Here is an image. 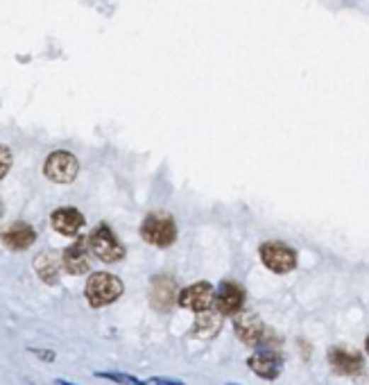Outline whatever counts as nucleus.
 Wrapping results in <instances>:
<instances>
[{
    "instance_id": "obj_1",
    "label": "nucleus",
    "mask_w": 369,
    "mask_h": 385,
    "mask_svg": "<svg viewBox=\"0 0 369 385\" xmlns=\"http://www.w3.org/2000/svg\"><path fill=\"white\" fill-rule=\"evenodd\" d=\"M84 295L93 308L109 306L123 295V281L109 272H96V274H91L89 284L84 288Z\"/></svg>"
},
{
    "instance_id": "obj_2",
    "label": "nucleus",
    "mask_w": 369,
    "mask_h": 385,
    "mask_svg": "<svg viewBox=\"0 0 369 385\" xmlns=\"http://www.w3.org/2000/svg\"><path fill=\"white\" fill-rule=\"evenodd\" d=\"M141 236L154 247H170L177 238V225L170 216L149 213L141 225Z\"/></svg>"
},
{
    "instance_id": "obj_3",
    "label": "nucleus",
    "mask_w": 369,
    "mask_h": 385,
    "mask_svg": "<svg viewBox=\"0 0 369 385\" xmlns=\"http://www.w3.org/2000/svg\"><path fill=\"white\" fill-rule=\"evenodd\" d=\"M89 245H91V252L105 263H116L125 256L123 242L116 238V233H113L107 225H98L93 231H91Z\"/></svg>"
},
{
    "instance_id": "obj_4",
    "label": "nucleus",
    "mask_w": 369,
    "mask_h": 385,
    "mask_svg": "<svg viewBox=\"0 0 369 385\" xmlns=\"http://www.w3.org/2000/svg\"><path fill=\"white\" fill-rule=\"evenodd\" d=\"M236 337L247 347H265L270 340V329L254 313H238L234 320Z\"/></svg>"
},
{
    "instance_id": "obj_5",
    "label": "nucleus",
    "mask_w": 369,
    "mask_h": 385,
    "mask_svg": "<svg viewBox=\"0 0 369 385\" xmlns=\"http://www.w3.org/2000/svg\"><path fill=\"white\" fill-rule=\"evenodd\" d=\"M261 261L265 267L276 274L293 272L297 267V252L283 242H265L261 245Z\"/></svg>"
},
{
    "instance_id": "obj_6",
    "label": "nucleus",
    "mask_w": 369,
    "mask_h": 385,
    "mask_svg": "<svg viewBox=\"0 0 369 385\" xmlns=\"http://www.w3.org/2000/svg\"><path fill=\"white\" fill-rule=\"evenodd\" d=\"M245 290L240 288L236 281H222L220 288L215 290V311L222 315V318H236L238 313H243L245 306Z\"/></svg>"
},
{
    "instance_id": "obj_7",
    "label": "nucleus",
    "mask_w": 369,
    "mask_h": 385,
    "mask_svg": "<svg viewBox=\"0 0 369 385\" xmlns=\"http://www.w3.org/2000/svg\"><path fill=\"white\" fill-rule=\"evenodd\" d=\"M77 170L79 163L71 152H52L43 166L45 177L55 184H71L77 177Z\"/></svg>"
},
{
    "instance_id": "obj_8",
    "label": "nucleus",
    "mask_w": 369,
    "mask_h": 385,
    "mask_svg": "<svg viewBox=\"0 0 369 385\" xmlns=\"http://www.w3.org/2000/svg\"><path fill=\"white\" fill-rule=\"evenodd\" d=\"M329 365L333 372L342 376H358L365 372V356L356 349L347 347H331L329 349Z\"/></svg>"
},
{
    "instance_id": "obj_9",
    "label": "nucleus",
    "mask_w": 369,
    "mask_h": 385,
    "mask_svg": "<svg viewBox=\"0 0 369 385\" xmlns=\"http://www.w3.org/2000/svg\"><path fill=\"white\" fill-rule=\"evenodd\" d=\"M215 299V290L209 281H198L188 288H183L179 293V299L177 304L181 308H188V311H195V313H202V311H209L211 304Z\"/></svg>"
},
{
    "instance_id": "obj_10",
    "label": "nucleus",
    "mask_w": 369,
    "mask_h": 385,
    "mask_svg": "<svg viewBox=\"0 0 369 385\" xmlns=\"http://www.w3.org/2000/svg\"><path fill=\"white\" fill-rule=\"evenodd\" d=\"M247 367L256 376H261L265 381H274V379H279V374L283 372V356L272 352V349H261V352L249 356Z\"/></svg>"
},
{
    "instance_id": "obj_11",
    "label": "nucleus",
    "mask_w": 369,
    "mask_h": 385,
    "mask_svg": "<svg viewBox=\"0 0 369 385\" xmlns=\"http://www.w3.org/2000/svg\"><path fill=\"white\" fill-rule=\"evenodd\" d=\"M177 299H179V295H177L175 279H170L166 274L154 277L152 290H149V304H152L159 313H168L172 306H175Z\"/></svg>"
},
{
    "instance_id": "obj_12",
    "label": "nucleus",
    "mask_w": 369,
    "mask_h": 385,
    "mask_svg": "<svg viewBox=\"0 0 369 385\" xmlns=\"http://www.w3.org/2000/svg\"><path fill=\"white\" fill-rule=\"evenodd\" d=\"M89 238H77L73 245H68L62 254L64 261V270L68 274H86L91 267V259H89Z\"/></svg>"
},
{
    "instance_id": "obj_13",
    "label": "nucleus",
    "mask_w": 369,
    "mask_h": 385,
    "mask_svg": "<svg viewBox=\"0 0 369 385\" xmlns=\"http://www.w3.org/2000/svg\"><path fill=\"white\" fill-rule=\"evenodd\" d=\"M0 238H3V245L7 250L23 252L37 240V231H34L28 223H11L0 231Z\"/></svg>"
},
{
    "instance_id": "obj_14",
    "label": "nucleus",
    "mask_w": 369,
    "mask_h": 385,
    "mask_svg": "<svg viewBox=\"0 0 369 385\" xmlns=\"http://www.w3.org/2000/svg\"><path fill=\"white\" fill-rule=\"evenodd\" d=\"M52 229L59 231L62 236H77L79 229L84 227V216L77 208H57L50 218Z\"/></svg>"
},
{
    "instance_id": "obj_15",
    "label": "nucleus",
    "mask_w": 369,
    "mask_h": 385,
    "mask_svg": "<svg viewBox=\"0 0 369 385\" xmlns=\"http://www.w3.org/2000/svg\"><path fill=\"white\" fill-rule=\"evenodd\" d=\"M62 265H64V261L59 259L57 252H41L37 259H34V270H37V274L41 277V281L48 286H55L59 281Z\"/></svg>"
},
{
    "instance_id": "obj_16",
    "label": "nucleus",
    "mask_w": 369,
    "mask_h": 385,
    "mask_svg": "<svg viewBox=\"0 0 369 385\" xmlns=\"http://www.w3.org/2000/svg\"><path fill=\"white\" fill-rule=\"evenodd\" d=\"M222 315L220 313H213L211 308L209 311H202L198 313V318H195V326H193V335L200 337V340H211L217 333H220V326H222Z\"/></svg>"
},
{
    "instance_id": "obj_17",
    "label": "nucleus",
    "mask_w": 369,
    "mask_h": 385,
    "mask_svg": "<svg viewBox=\"0 0 369 385\" xmlns=\"http://www.w3.org/2000/svg\"><path fill=\"white\" fill-rule=\"evenodd\" d=\"M96 376L113 381V383H120V385H147V381H141V379H136L132 374H125V372H96Z\"/></svg>"
},
{
    "instance_id": "obj_18",
    "label": "nucleus",
    "mask_w": 369,
    "mask_h": 385,
    "mask_svg": "<svg viewBox=\"0 0 369 385\" xmlns=\"http://www.w3.org/2000/svg\"><path fill=\"white\" fill-rule=\"evenodd\" d=\"M9 166H11V155L9 150L5 145H0V179L5 177V174L9 172Z\"/></svg>"
},
{
    "instance_id": "obj_19",
    "label": "nucleus",
    "mask_w": 369,
    "mask_h": 385,
    "mask_svg": "<svg viewBox=\"0 0 369 385\" xmlns=\"http://www.w3.org/2000/svg\"><path fill=\"white\" fill-rule=\"evenodd\" d=\"M147 385H186L183 381H175V379H149Z\"/></svg>"
},
{
    "instance_id": "obj_20",
    "label": "nucleus",
    "mask_w": 369,
    "mask_h": 385,
    "mask_svg": "<svg viewBox=\"0 0 369 385\" xmlns=\"http://www.w3.org/2000/svg\"><path fill=\"white\" fill-rule=\"evenodd\" d=\"M30 352H32L34 356L48 360V363H52V360H55V352H45V349H30Z\"/></svg>"
},
{
    "instance_id": "obj_21",
    "label": "nucleus",
    "mask_w": 369,
    "mask_h": 385,
    "mask_svg": "<svg viewBox=\"0 0 369 385\" xmlns=\"http://www.w3.org/2000/svg\"><path fill=\"white\" fill-rule=\"evenodd\" d=\"M57 385H75V383H68V381H57Z\"/></svg>"
},
{
    "instance_id": "obj_22",
    "label": "nucleus",
    "mask_w": 369,
    "mask_h": 385,
    "mask_svg": "<svg viewBox=\"0 0 369 385\" xmlns=\"http://www.w3.org/2000/svg\"><path fill=\"white\" fill-rule=\"evenodd\" d=\"M365 349H367V354H369V335H367V340H365Z\"/></svg>"
},
{
    "instance_id": "obj_23",
    "label": "nucleus",
    "mask_w": 369,
    "mask_h": 385,
    "mask_svg": "<svg viewBox=\"0 0 369 385\" xmlns=\"http://www.w3.org/2000/svg\"><path fill=\"white\" fill-rule=\"evenodd\" d=\"M0 218H3V202H0Z\"/></svg>"
},
{
    "instance_id": "obj_24",
    "label": "nucleus",
    "mask_w": 369,
    "mask_h": 385,
    "mask_svg": "<svg viewBox=\"0 0 369 385\" xmlns=\"http://www.w3.org/2000/svg\"><path fill=\"white\" fill-rule=\"evenodd\" d=\"M227 385H238V383H227Z\"/></svg>"
}]
</instances>
